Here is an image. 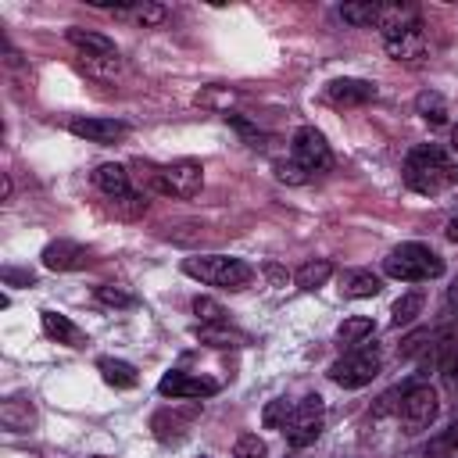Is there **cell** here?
<instances>
[{
	"label": "cell",
	"mask_w": 458,
	"mask_h": 458,
	"mask_svg": "<svg viewBox=\"0 0 458 458\" xmlns=\"http://www.w3.org/2000/svg\"><path fill=\"white\" fill-rule=\"evenodd\" d=\"M43 333L64 347H86V333L68 318V315H57V311H43Z\"/></svg>",
	"instance_id": "2e32d148"
},
{
	"label": "cell",
	"mask_w": 458,
	"mask_h": 458,
	"mask_svg": "<svg viewBox=\"0 0 458 458\" xmlns=\"http://www.w3.org/2000/svg\"><path fill=\"white\" fill-rule=\"evenodd\" d=\"M97 297L104 301V304H111V308H129L136 297L125 290V286H114V283H107V286H97Z\"/></svg>",
	"instance_id": "d6a6232c"
},
{
	"label": "cell",
	"mask_w": 458,
	"mask_h": 458,
	"mask_svg": "<svg viewBox=\"0 0 458 458\" xmlns=\"http://www.w3.org/2000/svg\"><path fill=\"white\" fill-rule=\"evenodd\" d=\"M437 411H440V401H437V390L433 386H404V397H401V404H397V419L404 422V429L408 433H419V429H429L433 426V419H437Z\"/></svg>",
	"instance_id": "8992f818"
},
{
	"label": "cell",
	"mask_w": 458,
	"mask_h": 458,
	"mask_svg": "<svg viewBox=\"0 0 458 458\" xmlns=\"http://www.w3.org/2000/svg\"><path fill=\"white\" fill-rule=\"evenodd\" d=\"M193 311H197L200 326H222V322H225V311H222L211 297H197V301H193Z\"/></svg>",
	"instance_id": "4dcf8cb0"
},
{
	"label": "cell",
	"mask_w": 458,
	"mask_h": 458,
	"mask_svg": "<svg viewBox=\"0 0 458 458\" xmlns=\"http://www.w3.org/2000/svg\"><path fill=\"white\" fill-rule=\"evenodd\" d=\"M64 39L75 47V50H82V57L93 64V61H107V64H118V47H114V39H107L104 32H93V29H79V25H72L68 32H64Z\"/></svg>",
	"instance_id": "30bf717a"
},
{
	"label": "cell",
	"mask_w": 458,
	"mask_h": 458,
	"mask_svg": "<svg viewBox=\"0 0 458 458\" xmlns=\"http://www.w3.org/2000/svg\"><path fill=\"white\" fill-rule=\"evenodd\" d=\"M190 422V415H172V411H157L154 419H150V429H154V437L157 440H168V437H175V433H182V426Z\"/></svg>",
	"instance_id": "4316f807"
},
{
	"label": "cell",
	"mask_w": 458,
	"mask_h": 458,
	"mask_svg": "<svg viewBox=\"0 0 458 458\" xmlns=\"http://www.w3.org/2000/svg\"><path fill=\"white\" fill-rule=\"evenodd\" d=\"M204 186V165L193 157H179L172 165H161V193L165 197H197Z\"/></svg>",
	"instance_id": "52a82bcc"
},
{
	"label": "cell",
	"mask_w": 458,
	"mask_h": 458,
	"mask_svg": "<svg viewBox=\"0 0 458 458\" xmlns=\"http://www.w3.org/2000/svg\"><path fill=\"white\" fill-rule=\"evenodd\" d=\"M293 161L311 175V172H329L333 168V150L326 136L315 125H301L293 132Z\"/></svg>",
	"instance_id": "ba28073f"
},
{
	"label": "cell",
	"mask_w": 458,
	"mask_h": 458,
	"mask_svg": "<svg viewBox=\"0 0 458 458\" xmlns=\"http://www.w3.org/2000/svg\"><path fill=\"white\" fill-rule=\"evenodd\" d=\"M372 329H376V326H372V318H369V315H351V318H344V322H340L336 340L354 347V344H361V340H365Z\"/></svg>",
	"instance_id": "cb8c5ba5"
},
{
	"label": "cell",
	"mask_w": 458,
	"mask_h": 458,
	"mask_svg": "<svg viewBox=\"0 0 458 458\" xmlns=\"http://www.w3.org/2000/svg\"><path fill=\"white\" fill-rule=\"evenodd\" d=\"M4 283L7 286H29V283H36V276L29 268H4Z\"/></svg>",
	"instance_id": "836d02e7"
},
{
	"label": "cell",
	"mask_w": 458,
	"mask_h": 458,
	"mask_svg": "<svg viewBox=\"0 0 458 458\" xmlns=\"http://www.w3.org/2000/svg\"><path fill=\"white\" fill-rule=\"evenodd\" d=\"M272 172H276V179L286 182V186H304V182H308V172H304L293 157H290V161H276Z\"/></svg>",
	"instance_id": "f546056e"
},
{
	"label": "cell",
	"mask_w": 458,
	"mask_h": 458,
	"mask_svg": "<svg viewBox=\"0 0 458 458\" xmlns=\"http://www.w3.org/2000/svg\"><path fill=\"white\" fill-rule=\"evenodd\" d=\"M39 258L50 272H75V268L89 265V247H82L75 240H50Z\"/></svg>",
	"instance_id": "8fae6325"
},
{
	"label": "cell",
	"mask_w": 458,
	"mask_h": 458,
	"mask_svg": "<svg viewBox=\"0 0 458 458\" xmlns=\"http://www.w3.org/2000/svg\"><path fill=\"white\" fill-rule=\"evenodd\" d=\"M182 272L190 279H200L208 286H218V290H247L250 279H254V268L240 258H229V254H197V258H186L182 261Z\"/></svg>",
	"instance_id": "7a4b0ae2"
},
{
	"label": "cell",
	"mask_w": 458,
	"mask_h": 458,
	"mask_svg": "<svg viewBox=\"0 0 458 458\" xmlns=\"http://www.w3.org/2000/svg\"><path fill=\"white\" fill-rule=\"evenodd\" d=\"M329 276H333V261H329V258H315V261H304V265L293 272V283H297L301 290H318V286L329 283Z\"/></svg>",
	"instance_id": "ffe728a7"
},
{
	"label": "cell",
	"mask_w": 458,
	"mask_h": 458,
	"mask_svg": "<svg viewBox=\"0 0 458 458\" xmlns=\"http://www.w3.org/2000/svg\"><path fill=\"white\" fill-rule=\"evenodd\" d=\"M340 18L351 21V25H358V29L376 25V18H379V4H344V7H340Z\"/></svg>",
	"instance_id": "484cf974"
},
{
	"label": "cell",
	"mask_w": 458,
	"mask_h": 458,
	"mask_svg": "<svg viewBox=\"0 0 458 458\" xmlns=\"http://www.w3.org/2000/svg\"><path fill=\"white\" fill-rule=\"evenodd\" d=\"M283 433H286V444L290 447H311L315 440H318V433H322V397L318 394H308L304 401H297L293 404V411H290V419H286V426H283Z\"/></svg>",
	"instance_id": "5b68a950"
},
{
	"label": "cell",
	"mask_w": 458,
	"mask_h": 458,
	"mask_svg": "<svg viewBox=\"0 0 458 458\" xmlns=\"http://www.w3.org/2000/svg\"><path fill=\"white\" fill-rule=\"evenodd\" d=\"M200 458H204V454H200Z\"/></svg>",
	"instance_id": "ab89813d"
},
{
	"label": "cell",
	"mask_w": 458,
	"mask_h": 458,
	"mask_svg": "<svg viewBox=\"0 0 458 458\" xmlns=\"http://www.w3.org/2000/svg\"><path fill=\"white\" fill-rule=\"evenodd\" d=\"M72 136H79V140H86V143H118L125 132H129V125L125 122H118V118H72Z\"/></svg>",
	"instance_id": "7c38bea8"
},
{
	"label": "cell",
	"mask_w": 458,
	"mask_h": 458,
	"mask_svg": "<svg viewBox=\"0 0 458 458\" xmlns=\"http://www.w3.org/2000/svg\"><path fill=\"white\" fill-rule=\"evenodd\" d=\"M383 272L401 283H426L444 276V258L426 243H401L383 258Z\"/></svg>",
	"instance_id": "3957f363"
},
{
	"label": "cell",
	"mask_w": 458,
	"mask_h": 458,
	"mask_svg": "<svg viewBox=\"0 0 458 458\" xmlns=\"http://www.w3.org/2000/svg\"><path fill=\"white\" fill-rule=\"evenodd\" d=\"M383 43H386V54H390L394 61H411V57H422V50H426V36H422V25H415V29H404V32H397V36L383 39Z\"/></svg>",
	"instance_id": "e0dca14e"
},
{
	"label": "cell",
	"mask_w": 458,
	"mask_h": 458,
	"mask_svg": "<svg viewBox=\"0 0 458 458\" xmlns=\"http://www.w3.org/2000/svg\"><path fill=\"white\" fill-rule=\"evenodd\" d=\"M376 372H379V351H376V347H358V351L336 358L326 376H329L336 386H344V390H358V386L372 383Z\"/></svg>",
	"instance_id": "277c9868"
},
{
	"label": "cell",
	"mask_w": 458,
	"mask_h": 458,
	"mask_svg": "<svg viewBox=\"0 0 458 458\" xmlns=\"http://www.w3.org/2000/svg\"><path fill=\"white\" fill-rule=\"evenodd\" d=\"M415 114L426 118L429 125H444L447 122V100L440 93H433V89H422L415 97Z\"/></svg>",
	"instance_id": "44dd1931"
},
{
	"label": "cell",
	"mask_w": 458,
	"mask_h": 458,
	"mask_svg": "<svg viewBox=\"0 0 458 458\" xmlns=\"http://www.w3.org/2000/svg\"><path fill=\"white\" fill-rule=\"evenodd\" d=\"M197 336H200L204 344H211V347H243V344H250L247 333H236V329H229L225 322H222V326H197Z\"/></svg>",
	"instance_id": "7402d4cb"
},
{
	"label": "cell",
	"mask_w": 458,
	"mask_h": 458,
	"mask_svg": "<svg viewBox=\"0 0 458 458\" xmlns=\"http://www.w3.org/2000/svg\"><path fill=\"white\" fill-rule=\"evenodd\" d=\"M93 458H104V454H93Z\"/></svg>",
	"instance_id": "f35d334b"
},
{
	"label": "cell",
	"mask_w": 458,
	"mask_h": 458,
	"mask_svg": "<svg viewBox=\"0 0 458 458\" xmlns=\"http://www.w3.org/2000/svg\"><path fill=\"white\" fill-rule=\"evenodd\" d=\"M0 422L7 426V429H29V422H32V408H29V401L25 404H18V401H4V408H0Z\"/></svg>",
	"instance_id": "d4e9b609"
},
{
	"label": "cell",
	"mask_w": 458,
	"mask_h": 458,
	"mask_svg": "<svg viewBox=\"0 0 458 458\" xmlns=\"http://www.w3.org/2000/svg\"><path fill=\"white\" fill-rule=\"evenodd\" d=\"M118 14H132L140 25H161L165 21V7L157 4H140V7H114Z\"/></svg>",
	"instance_id": "f1b7e54d"
},
{
	"label": "cell",
	"mask_w": 458,
	"mask_h": 458,
	"mask_svg": "<svg viewBox=\"0 0 458 458\" xmlns=\"http://www.w3.org/2000/svg\"><path fill=\"white\" fill-rule=\"evenodd\" d=\"M265 276H268L276 286H283V283H286V272H283L279 265H265Z\"/></svg>",
	"instance_id": "e575fe53"
},
{
	"label": "cell",
	"mask_w": 458,
	"mask_h": 458,
	"mask_svg": "<svg viewBox=\"0 0 458 458\" xmlns=\"http://www.w3.org/2000/svg\"><path fill=\"white\" fill-rule=\"evenodd\" d=\"M376 97V86L365 82V79H336L326 86V100L336 104V107H361Z\"/></svg>",
	"instance_id": "4fadbf2b"
},
{
	"label": "cell",
	"mask_w": 458,
	"mask_h": 458,
	"mask_svg": "<svg viewBox=\"0 0 458 458\" xmlns=\"http://www.w3.org/2000/svg\"><path fill=\"white\" fill-rule=\"evenodd\" d=\"M444 437H447V444H451V447H458V419L451 422V429H447Z\"/></svg>",
	"instance_id": "8d00e7d4"
},
{
	"label": "cell",
	"mask_w": 458,
	"mask_h": 458,
	"mask_svg": "<svg viewBox=\"0 0 458 458\" xmlns=\"http://www.w3.org/2000/svg\"><path fill=\"white\" fill-rule=\"evenodd\" d=\"M376 25L383 29V39H390V36H397V32H404V29L422 25V21H419V11L408 7V4H379Z\"/></svg>",
	"instance_id": "9a60e30c"
},
{
	"label": "cell",
	"mask_w": 458,
	"mask_h": 458,
	"mask_svg": "<svg viewBox=\"0 0 458 458\" xmlns=\"http://www.w3.org/2000/svg\"><path fill=\"white\" fill-rule=\"evenodd\" d=\"M404 186L419 197H437V193H447L458 186V161L426 143V147H415L408 157H404Z\"/></svg>",
	"instance_id": "6da1fadb"
},
{
	"label": "cell",
	"mask_w": 458,
	"mask_h": 458,
	"mask_svg": "<svg viewBox=\"0 0 458 458\" xmlns=\"http://www.w3.org/2000/svg\"><path fill=\"white\" fill-rule=\"evenodd\" d=\"M233 458H265V440L254 437V433H243L233 444Z\"/></svg>",
	"instance_id": "1f68e13d"
},
{
	"label": "cell",
	"mask_w": 458,
	"mask_h": 458,
	"mask_svg": "<svg viewBox=\"0 0 458 458\" xmlns=\"http://www.w3.org/2000/svg\"><path fill=\"white\" fill-rule=\"evenodd\" d=\"M157 394L161 397H172V401H200V397L218 394V383L208 379V376H197V372L172 369V372H165L157 379Z\"/></svg>",
	"instance_id": "9c48e42d"
},
{
	"label": "cell",
	"mask_w": 458,
	"mask_h": 458,
	"mask_svg": "<svg viewBox=\"0 0 458 458\" xmlns=\"http://www.w3.org/2000/svg\"><path fill=\"white\" fill-rule=\"evenodd\" d=\"M447 240H451V243H458V215L447 222Z\"/></svg>",
	"instance_id": "d590c367"
},
{
	"label": "cell",
	"mask_w": 458,
	"mask_h": 458,
	"mask_svg": "<svg viewBox=\"0 0 458 458\" xmlns=\"http://www.w3.org/2000/svg\"><path fill=\"white\" fill-rule=\"evenodd\" d=\"M422 304H426V297H422L419 290H411V293L397 297V301H394V311H390V326H394V329H401V326L415 322V315L422 311Z\"/></svg>",
	"instance_id": "603a6c76"
},
{
	"label": "cell",
	"mask_w": 458,
	"mask_h": 458,
	"mask_svg": "<svg viewBox=\"0 0 458 458\" xmlns=\"http://www.w3.org/2000/svg\"><path fill=\"white\" fill-rule=\"evenodd\" d=\"M93 182H97V190L107 193L111 200H122V197L132 193V175H129V168H125V165H114V161L100 165V168L93 172Z\"/></svg>",
	"instance_id": "5bb4252c"
},
{
	"label": "cell",
	"mask_w": 458,
	"mask_h": 458,
	"mask_svg": "<svg viewBox=\"0 0 458 458\" xmlns=\"http://www.w3.org/2000/svg\"><path fill=\"white\" fill-rule=\"evenodd\" d=\"M451 147L458 150V125H454V132H451Z\"/></svg>",
	"instance_id": "74e56055"
},
{
	"label": "cell",
	"mask_w": 458,
	"mask_h": 458,
	"mask_svg": "<svg viewBox=\"0 0 458 458\" xmlns=\"http://www.w3.org/2000/svg\"><path fill=\"white\" fill-rule=\"evenodd\" d=\"M97 369H100L104 383L114 386V390H132V386L140 383V372H136L129 361H122V358H100Z\"/></svg>",
	"instance_id": "d6986e66"
},
{
	"label": "cell",
	"mask_w": 458,
	"mask_h": 458,
	"mask_svg": "<svg viewBox=\"0 0 458 458\" xmlns=\"http://www.w3.org/2000/svg\"><path fill=\"white\" fill-rule=\"evenodd\" d=\"M340 290H344V297L361 301V297H376L383 290V279L376 272H369V268H354V272H344Z\"/></svg>",
	"instance_id": "ac0fdd59"
},
{
	"label": "cell",
	"mask_w": 458,
	"mask_h": 458,
	"mask_svg": "<svg viewBox=\"0 0 458 458\" xmlns=\"http://www.w3.org/2000/svg\"><path fill=\"white\" fill-rule=\"evenodd\" d=\"M290 411H293V404H290L286 397H276V401L265 404V411H261V426H265V429H283L286 419H290Z\"/></svg>",
	"instance_id": "83f0119b"
}]
</instances>
